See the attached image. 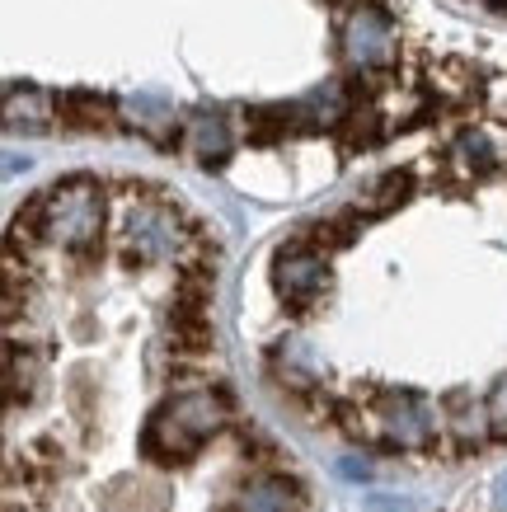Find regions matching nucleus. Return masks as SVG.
<instances>
[{
    "mask_svg": "<svg viewBox=\"0 0 507 512\" xmlns=\"http://www.w3.org/2000/svg\"><path fill=\"white\" fill-rule=\"evenodd\" d=\"M338 423L343 433L357 442H376L390 451H409V456H432L446 442V423L442 409L409 386H385V390H367L362 400L338 404Z\"/></svg>",
    "mask_w": 507,
    "mask_h": 512,
    "instance_id": "f257e3e1",
    "label": "nucleus"
},
{
    "mask_svg": "<svg viewBox=\"0 0 507 512\" xmlns=\"http://www.w3.org/2000/svg\"><path fill=\"white\" fill-rule=\"evenodd\" d=\"M38 212H43V240L71 249L80 259H90L99 249V235H104V188L76 174V179H62L47 193H38Z\"/></svg>",
    "mask_w": 507,
    "mask_h": 512,
    "instance_id": "f03ea898",
    "label": "nucleus"
},
{
    "mask_svg": "<svg viewBox=\"0 0 507 512\" xmlns=\"http://www.w3.org/2000/svg\"><path fill=\"white\" fill-rule=\"evenodd\" d=\"M193 221L169 198H155L146 188H127V212H123V249L132 264H169L188 254L193 245Z\"/></svg>",
    "mask_w": 507,
    "mask_h": 512,
    "instance_id": "7ed1b4c3",
    "label": "nucleus"
},
{
    "mask_svg": "<svg viewBox=\"0 0 507 512\" xmlns=\"http://www.w3.org/2000/svg\"><path fill=\"white\" fill-rule=\"evenodd\" d=\"M338 52L362 80L385 76L390 66L400 62V29H395V19L385 15L381 5L357 0L353 10L338 19Z\"/></svg>",
    "mask_w": 507,
    "mask_h": 512,
    "instance_id": "20e7f679",
    "label": "nucleus"
},
{
    "mask_svg": "<svg viewBox=\"0 0 507 512\" xmlns=\"http://www.w3.org/2000/svg\"><path fill=\"white\" fill-rule=\"evenodd\" d=\"M273 292L282 296V306L296 315H306L320 306V296L329 292V254L306 245L301 235L273 254Z\"/></svg>",
    "mask_w": 507,
    "mask_h": 512,
    "instance_id": "39448f33",
    "label": "nucleus"
},
{
    "mask_svg": "<svg viewBox=\"0 0 507 512\" xmlns=\"http://www.w3.org/2000/svg\"><path fill=\"white\" fill-rule=\"evenodd\" d=\"M507 165V141L489 123H465L456 137L442 146V170L451 184H489L493 174Z\"/></svg>",
    "mask_w": 507,
    "mask_h": 512,
    "instance_id": "423d86ee",
    "label": "nucleus"
},
{
    "mask_svg": "<svg viewBox=\"0 0 507 512\" xmlns=\"http://www.w3.org/2000/svg\"><path fill=\"white\" fill-rule=\"evenodd\" d=\"M198 451H202V437L188 433L165 404H160L151 419H146V428H141V456L155 461V466H184V461H193Z\"/></svg>",
    "mask_w": 507,
    "mask_h": 512,
    "instance_id": "0eeeda50",
    "label": "nucleus"
},
{
    "mask_svg": "<svg viewBox=\"0 0 507 512\" xmlns=\"http://www.w3.org/2000/svg\"><path fill=\"white\" fill-rule=\"evenodd\" d=\"M231 512H306V494L292 475L259 470L254 480L240 484V494L231 498Z\"/></svg>",
    "mask_w": 507,
    "mask_h": 512,
    "instance_id": "6e6552de",
    "label": "nucleus"
},
{
    "mask_svg": "<svg viewBox=\"0 0 507 512\" xmlns=\"http://www.w3.org/2000/svg\"><path fill=\"white\" fill-rule=\"evenodd\" d=\"M184 151L198 160L202 170H221L231 156V123L221 113H193L184 123Z\"/></svg>",
    "mask_w": 507,
    "mask_h": 512,
    "instance_id": "1a4fd4ad",
    "label": "nucleus"
},
{
    "mask_svg": "<svg viewBox=\"0 0 507 512\" xmlns=\"http://www.w3.org/2000/svg\"><path fill=\"white\" fill-rule=\"evenodd\" d=\"M57 123L76 132H113L118 127V104L99 90H66L57 94Z\"/></svg>",
    "mask_w": 507,
    "mask_h": 512,
    "instance_id": "9d476101",
    "label": "nucleus"
},
{
    "mask_svg": "<svg viewBox=\"0 0 507 512\" xmlns=\"http://www.w3.org/2000/svg\"><path fill=\"white\" fill-rule=\"evenodd\" d=\"M57 118V99H47L33 85H10L5 90V127L10 132H47Z\"/></svg>",
    "mask_w": 507,
    "mask_h": 512,
    "instance_id": "9b49d317",
    "label": "nucleus"
},
{
    "mask_svg": "<svg viewBox=\"0 0 507 512\" xmlns=\"http://www.w3.org/2000/svg\"><path fill=\"white\" fill-rule=\"evenodd\" d=\"M409 198H414V170H385L381 179L353 202V212L362 221H376V217H385V212H395V207Z\"/></svg>",
    "mask_w": 507,
    "mask_h": 512,
    "instance_id": "f8f14e48",
    "label": "nucleus"
},
{
    "mask_svg": "<svg viewBox=\"0 0 507 512\" xmlns=\"http://www.w3.org/2000/svg\"><path fill=\"white\" fill-rule=\"evenodd\" d=\"M38 381H43V357L33 353V348H19V343H10V353H5V390H10V409H19V404H33V395H38Z\"/></svg>",
    "mask_w": 507,
    "mask_h": 512,
    "instance_id": "ddd939ff",
    "label": "nucleus"
},
{
    "mask_svg": "<svg viewBox=\"0 0 507 512\" xmlns=\"http://www.w3.org/2000/svg\"><path fill=\"white\" fill-rule=\"evenodd\" d=\"M489 404V428H493V442H507V376L493 381V390L484 395Z\"/></svg>",
    "mask_w": 507,
    "mask_h": 512,
    "instance_id": "4468645a",
    "label": "nucleus"
},
{
    "mask_svg": "<svg viewBox=\"0 0 507 512\" xmlns=\"http://www.w3.org/2000/svg\"><path fill=\"white\" fill-rule=\"evenodd\" d=\"M493 498H498V512H507V475H498V484H493Z\"/></svg>",
    "mask_w": 507,
    "mask_h": 512,
    "instance_id": "2eb2a0df",
    "label": "nucleus"
}]
</instances>
